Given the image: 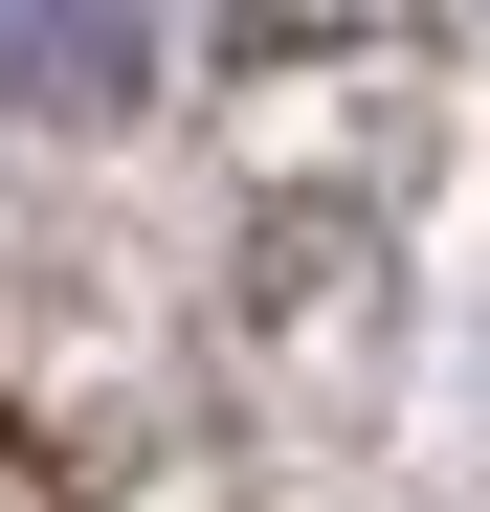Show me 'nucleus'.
I'll use <instances>...</instances> for the list:
<instances>
[{
  "label": "nucleus",
  "instance_id": "nucleus-1",
  "mask_svg": "<svg viewBox=\"0 0 490 512\" xmlns=\"http://www.w3.org/2000/svg\"><path fill=\"white\" fill-rule=\"evenodd\" d=\"M156 90V0H0V112H134Z\"/></svg>",
  "mask_w": 490,
  "mask_h": 512
}]
</instances>
